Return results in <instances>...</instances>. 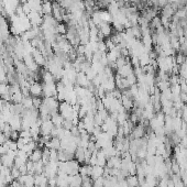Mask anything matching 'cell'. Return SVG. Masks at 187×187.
Wrapping results in <instances>:
<instances>
[{
	"instance_id": "1",
	"label": "cell",
	"mask_w": 187,
	"mask_h": 187,
	"mask_svg": "<svg viewBox=\"0 0 187 187\" xmlns=\"http://www.w3.org/2000/svg\"><path fill=\"white\" fill-rule=\"evenodd\" d=\"M58 112L62 115V117L64 119H69V120H73V116H74V107L72 106L69 102L67 101H62L59 102V108H58Z\"/></svg>"
},
{
	"instance_id": "2",
	"label": "cell",
	"mask_w": 187,
	"mask_h": 187,
	"mask_svg": "<svg viewBox=\"0 0 187 187\" xmlns=\"http://www.w3.org/2000/svg\"><path fill=\"white\" fill-rule=\"evenodd\" d=\"M42 87H43V96L44 97H56L57 96L56 83L42 84Z\"/></svg>"
},
{
	"instance_id": "3",
	"label": "cell",
	"mask_w": 187,
	"mask_h": 187,
	"mask_svg": "<svg viewBox=\"0 0 187 187\" xmlns=\"http://www.w3.org/2000/svg\"><path fill=\"white\" fill-rule=\"evenodd\" d=\"M29 92L31 97H41L43 96V87L40 82H34L29 87Z\"/></svg>"
},
{
	"instance_id": "4",
	"label": "cell",
	"mask_w": 187,
	"mask_h": 187,
	"mask_svg": "<svg viewBox=\"0 0 187 187\" xmlns=\"http://www.w3.org/2000/svg\"><path fill=\"white\" fill-rule=\"evenodd\" d=\"M8 123H9V126L11 127V129L20 131V130H21V128H22V118H21V116H19V115H12V116L10 117Z\"/></svg>"
},
{
	"instance_id": "5",
	"label": "cell",
	"mask_w": 187,
	"mask_h": 187,
	"mask_svg": "<svg viewBox=\"0 0 187 187\" xmlns=\"http://www.w3.org/2000/svg\"><path fill=\"white\" fill-rule=\"evenodd\" d=\"M98 29H99V32L102 33V35H104L105 38H110V36L112 35V33L115 32V29L114 26H112V24L108 23V22H102V23L98 26Z\"/></svg>"
},
{
	"instance_id": "6",
	"label": "cell",
	"mask_w": 187,
	"mask_h": 187,
	"mask_svg": "<svg viewBox=\"0 0 187 187\" xmlns=\"http://www.w3.org/2000/svg\"><path fill=\"white\" fill-rule=\"evenodd\" d=\"M54 124H53L52 120H45L42 121V124L40 127L41 135H51V132L54 129Z\"/></svg>"
},
{
	"instance_id": "7",
	"label": "cell",
	"mask_w": 187,
	"mask_h": 187,
	"mask_svg": "<svg viewBox=\"0 0 187 187\" xmlns=\"http://www.w3.org/2000/svg\"><path fill=\"white\" fill-rule=\"evenodd\" d=\"M117 74H119L123 78H127L131 74H134V68H133V66L131 65V63H128V64H126L124 66L117 69Z\"/></svg>"
},
{
	"instance_id": "8",
	"label": "cell",
	"mask_w": 187,
	"mask_h": 187,
	"mask_svg": "<svg viewBox=\"0 0 187 187\" xmlns=\"http://www.w3.org/2000/svg\"><path fill=\"white\" fill-rule=\"evenodd\" d=\"M89 84H90V81L87 78L86 74L83 73V72H78V73H77V76H76V84L75 85L87 88Z\"/></svg>"
},
{
	"instance_id": "9",
	"label": "cell",
	"mask_w": 187,
	"mask_h": 187,
	"mask_svg": "<svg viewBox=\"0 0 187 187\" xmlns=\"http://www.w3.org/2000/svg\"><path fill=\"white\" fill-rule=\"evenodd\" d=\"M32 56H33L34 61H35V63L39 65V66H42L44 67L45 64H46V58L44 57V55L42 54V52L39 50H36V49H34V51L32 52Z\"/></svg>"
},
{
	"instance_id": "10",
	"label": "cell",
	"mask_w": 187,
	"mask_h": 187,
	"mask_svg": "<svg viewBox=\"0 0 187 187\" xmlns=\"http://www.w3.org/2000/svg\"><path fill=\"white\" fill-rule=\"evenodd\" d=\"M175 10L173 9V7H172V5L171 3H167L166 6H164L163 8H162V12H161V17L162 18H166V19H172V17H173L174 14H175Z\"/></svg>"
},
{
	"instance_id": "11",
	"label": "cell",
	"mask_w": 187,
	"mask_h": 187,
	"mask_svg": "<svg viewBox=\"0 0 187 187\" xmlns=\"http://www.w3.org/2000/svg\"><path fill=\"white\" fill-rule=\"evenodd\" d=\"M121 162H122L121 157H112L107 160L106 166L109 168H121Z\"/></svg>"
},
{
	"instance_id": "12",
	"label": "cell",
	"mask_w": 187,
	"mask_h": 187,
	"mask_svg": "<svg viewBox=\"0 0 187 187\" xmlns=\"http://www.w3.org/2000/svg\"><path fill=\"white\" fill-rule=\"evenodd\" d=\"M121 105H122V107L124 109H126L127 111L130 112L131 110L133 109V107H134V100L131 99V98L127 97V96L122 95V97H121Z\"/></svg>"
},
{
	"instance_id": "13",
	"label": "cell",
	"mask_w": 187,
	"mask_h": 187,
	"mask_svg": "<svg viewBox=\"0 0 187 187\" xmlns=\"http://www.w3.org/2000/svg\"><path fill=\"white\" fill-rule=\"evenodd\" d=\"M42 14L43 16H50L53 12L52 1L51 0H42Z\"/></svg>"
},
{
	"instance_id": "14",
	"label": "cell",
	"mask_w": 187,
	"mask_h": 187,
	"mask_svg": "<svg viewBox=\"0 0 187 187\" xmlns=\"http://www.w3.org/2000/svg\"><path fill=\"white\" fill-rule=\"evenodd\" d=\"M83 184V177L81 174L69 176V187H82Z\"/></svg>"
},
{
	"instance_id": "15",
	"label": "cell",
	"mask_w": 187,
	"mask_h": 187,
	"mask_svg": "<svg viewBox=\"0 0 187 187\" xmlns=\"http://www.w3.org/2000/svg\"><path fill=\"white\" fill-rule=\"evenodd\" d=\"M104 171H105V168L102 167V166H99V165L91 166V173H90V177H91L94 180H95L96 178H98V177H101V176H104Z\"/></svg>"
},
{
	"instance_id": "16",
	"label": "cell",
	"mask_w": 187,
	"mask_h": 187,
	"mask_svg": "<svg viewBox=\"0 0 187 187\" xmlns=\"http://www.w3.org/2000/svg\"><path fill=\"white\" fill-rule=\"evenodd\" d=\"M45 147H49L50 150L53 149V150L59 151V150H61V140H59L58 138H52V139L45 144Z\"/></svg>"
},
{
	"instance_id": "17",
	"label": "cell",
	"mask_w": 187,
	"mask_h": 187,
	"mask_svg": "<svg viewBox=\"0 0 187 187\" xmlns=\"http://www.w3.org/2000/svg\"><path fill=\"white\" fill-rule=\"evenodd\" d=\"M1 162H2L3 166H7V167H9V168H12L14 166V159L11 157H9L8 154L1 155Z\"/></svg>"
},
{
	"instance_id": "18",
	"label": "cell",
	"mask_w": 187,
	"mask_h": 187,
	"mask_svg": "<svg viewBox=\"0 0 187 187\" xmlns=\"http://www.w3.org/2000/svg\"><path fill=\"white\" fill-rule=\"evenodd\" d=\"M29 160L32 162H39L42 160V149H40V147H38V149H35L33 152H32V154H31L30 157H29Z\"/></svg>"
},
{
	"instance_id": "19",
	"label": "cell",
	"mask_w": 187,
	"mask_h": 187,
	"mask_svg": "<svg viewBox=\"0 0 187 187\" xmlns=\"http://www.w3.org/2000/svg\"><path fill=\"white\" fill-rule=\"evenodd\" d=\"M51 120H52L53 124H54L55 127H62L63 121H64V118L62 117V115L59 114V112H56V114L51 116Z\"/></svg>"
},
{
	"instance_id": "20",
	"label": "cell",
	"mask_w": 187,
	"mask_h": 187,
	"mask_svg": "<svg viewBox=\"0 0 187 187\" xmlns=\"http://www.w3.org/2000/svg\"><path fill=\"white\" fill-rule=\"evenodd\" d=\"M106 164H107L106 155H105V153L102 152V150H98V152H97V165L105 167Z\"/></svg>"
},
{
	"instance_id": "21",
	"label": "cell",
	"mask_w": 187,
	"mask_h": 187,
	"mask_svg": "<svg viewBox=\"0 0 187 187\" xmlns=\"http://www.w3.org/2000/svg\"><path fill=\"white\" fill-rule=\"evenodd\" d=\"M91 173V165L89 164H81V168H79V174L83 176H90Z\"/></svg>"
},
{
	"instance_id": "22",
	"label": "cell",
	"mask_w": 187,
	"mask_h": 187,
	"mask_svg": "<svg viewBox=\"0 0 187 187\" xmlns=\"http://www.w3.org/2000/svg\"><path fill=\"white\" fill-rule=\"evenodd\" d=\"M126 182L128 187H139V180L137 175H129L126 178Z\"/></svg>"
},
{
	"instance_id": "23",
	"label": "cell",
	"mask_w": 187,
	"mask_h": 187,
	"mask_svg": "<svg viewBox=\"0 0 187 187\" xmlns=\"http://www.w3.org/2000/svg\"><path fill=\"white\" fill-rule=\"evenodd\" d=\"M55 30H56V33L57 34H65L67 33V24L64 23V22H58L55 26Z\"/></svg>"
},
{
	"instance_id": "24",
	"label": "cell",
	"mask_w": 187,
	"mask_h": 187,
	"mask_svg": "<svg viewBox=\"0 0 187 187\" xmlns=\"http://www.w3.org/2000/svg\"><path fill=\"white\" fill-rule=\"evenodd\" d=\"M42 162L44 163V165L50 162V149L46 147L42 149Z\"/></svg>"
},
{
	"instance_id": "25",
	"label": "cell",
	"mask_w": 187,
	"mask_h": 187,
	"mask_svg": "<svg viewBox=\"0 0 187 187\" xmlns=\"http://www.w3.org/2000/svg\"><path fill=\"white\" fill-rule=\"evenodd\" d=\"M44 172V163L42 162V160L39 162L34 163V175L35 174H42Z\"/></svg>"
},
{
	"instance_id": "26",
	"label": "cell",
	"mask_w": 187,
	"mask_h": 187,
	"mask_svg": "<svg viewBox=\"0 0 187 187\" xmlns=\"http://www.w3.org/2000/svg\"><path fill=\"white\" fill-rule=\"evenodd\" d=\"M21 104L23 105V107L26 109L33 108V100H32V97H31V96H28V97H23V100H22Z\"/></svg>"
},
{
	"instance_id": "27",
	"label": "cell",
	"mask_w": 187,
	"mask_h": 187,
	"mask_svg": "<svg viewBox=\"0 0 187 187\" xmlns=\"http://www.w3.org/2000/svg\"><path fill=\"white\" fill-rule=\"evenodd\" d=\"M92 186H94V180L90 176H83L82 187H92Z\"/></svg>"
},
{
	"instance_id": "28",
	"label": "cell",
	"mask_w": 187,
	"mask_h": 187,
	"mask_svg": "<svg viewBox=\"0 0 187 187\" xmlns=\"http://www.w3.org/2000/svg\"><path fill=\"white\" fill-rule=\"evenodd\" d=\"M174 58H175V63H176V64H177V65H182L183 63L186 61L187 56H186V55H184V54H182V53L178 52L177 55H176Z\"/></svg>"
},
{
	"instance_id": "29",
	"label": "cell",
	"mask_w": 187,
	"mask_h": 187,
	"mask_svg": "<svg viewBox=\"0 0 187 187\" xmlns=\"http://www.w3.org/2000/svg\"><path fill=\"white\" fill-rule=\"evenodd\" d=\"M75 126L73 122V120H69V119H64V121H63V124H62V127L65 129V130H72V128Z\"/></svg>"
},
{
	"instance_id": "30",
	"label": "cell",
	"mask_w": 187,
	"mask_h": 187,
	"mask_svg": "<svg viewBox=\"0 0 187 187\" xmlns=\"http://www.w3.org/2000/svg\"><path fill=\"white\" fill-rule=\"evenodd\" d=\"M86 76H87V78L88 79H89V81L90 82H91L92 81V79H94V78H95V77H96V76H97L98 75V73H97V72H96L95 71V69H94V68H92V66L91 67H90V68L89 69H88V71L87 72H86Z\"/></svg>"
},
{
	"instance_id": "31",
	"label": "cell",
	"mask_w": 187,
	"mask_h": 187,
	"mask_svg": "<svg viewBox=\"0 0 187 187\" xmlns=\"http://www.w3.org/2000/svg\"><path fill=\"white\" fill-rule=\"evenodd\" d=\"M20 175H21V173H20L19 168L13 166V167L11 168V176L13 177V180H18V178L20 177Z\"/></svg>"
},
{
	"instance_id": "32",
	"label": "cell",
	"mask_w": 187,
	"mask_h": 187,
	"mask_svg": "<svg viewBox=\"0 0 187 187\" xmlns=\"http://www.w3.org/2000/svg\"><path fill=\"white\" fill-rule=\"evenodd\" d=\"M26 162L24 161L23 159H21V157H17L16 159H14V166L17 168H19V167H21L22 165H24Z\"/></svg>"
},
{
	"instance_id": "33",
	"label": "cell",
	"mask_w": 187,
	"mask_h": 187,
	"mask_svg": "<svg viewBox=\"0 0 187 187\" xmlns=\"http://www.w3.org/2000/svg\"><path fill=\"white\" fill-rule=\"evenodd\" d=\"M42 99L41 97H32V100H33V107L36 109L40 108V106L42 105Z\"/></svg>"
},
{
	"instance_id": "34",
	"label": "cell",
	"mask_w": 187,
	"mask_h": 187,
	"mask_svg": "<svg viewBox=\"0 0 187 187\" xmlns=\"http://www.w3.org/2000/svg\"><path fill=\"white\" fill-rule=\"evenodd\" d=\"M19 138H20V131H18V130H13V129H12L11 133H10L9 139L13 140V141H17V140L19 139Z\"/></svg>"
},
{
	"instance_id": "35",
	"label": "cell",
	"mask_w": 187,
	"mask_h": 187,
	"mask_svg": "<svg viewBox=\"0 0 187 187\" xmlns=\"http://www.w3.org/2000/svg\"><path fill=\"white\" fill-rule=\"evenodd\" d=\"M104 183H105V177L101 176V177H98L94 180V186L97 187H104Z\"/></svg>"
},
{
	"instance_id": "36",
	"label": "cell",
	"mask_w": 187,
	"mask_h": 187,
	"mask_svg": "<svg viewBox=\"0 0 187 187\" xmlns=\"http://www.w3.org/2000/svg\"><path fill=\"white\" fill-rule=\"evenodd\" d=\"M20 137L26 138V139H32V134H31L30 130H21L20 131Z\"/></svg>"
},
{
	"instance_id": "37",
	"label": "cell",
	"mask_w": 187,
	"mask_h": 187,
	"mask_svg": "<svg viewBox=\"0 0 187 187\" xmlns=\"http://www.w3.org/2000/svg\"><path fill=\"white\" fill-rule=\"evenodd\" d=\"M7 140H8V138L6 137L5 133H3L2 131H0V144H1V145L5 144L6 141H7Z\"/></svg>"
},
{
	"instance_id": "38",
	"label": "cell",
	"mask_w": 187,
	"mask_h": 187,
	"mask_svg": "<svg viewBox=\"0 0 187 187\" xmlns=\"http://www.w3.org/2000/svg\"><path fill=\"white\" fill-rule=\"evenodd\" d=\"M19 171H20V173H21V175H26V174H28V168H26V164L22 165L21 167H19Z\"/></svg>"
},
{
	"instance_id": "39",
	"label": "cell",
	"mask_w": 187,
	"mask_h": 187,
	"mask_svg": "<svg viewBox=\"0 0 187 187\" xmlns=\"http://www.w3.org/2000/svg\"><path fill=\"white\" fill-rule=\"evenodd\" d=\"M174 186L175 187H185V184L183 183V180H178V182H176L175 184H174Z\"/></svg>"
},
{
	"instance_id": "40",
	"label": "cell",
	"mask_w": 187,
	"mask_h": 187,
	"mask_svg": "<svg viewBox=\"0 0 187 187\" xmlns=\"http://www.w3.org/2000/svg\"><path fill=\"white\" fill-rule=\"evenodd\" d=\"M184 38L187 39V26L184 28Z\"/></svg>"
},
{
	"instance_id": "41",
	"label": "cell",
	"mask_w": 187,
	"mask_h": 187,
	"mask_svg": "<svg viewBox=\"0 0 187 187\" xmlns=\"http://www.w3.org/2000/svg\"><path fill=\"white\" fill-rule=\"evenodd\" d=\"M0 165H2V162H1V155H0Z\"/></svg>"
},
{
	"instance_id": "42",
	"label": "cell",
	"mask_w": 187,
	"mask_h": 187,
	"mask_svg": "<svg viewBox=\"0 0 187 187\" xmlns=\"http://www.w3.org/2000/svg\"><path fill=\"white\" fill-rule=\"evenodd\" d=\"M184 9H185V11L187 12V5H186V6H185V7H184Z\"/></svg>"
},
{
	"instance_id": "43",
	"label": "cell",
	"mask_w": 187,
	"mask_h": 187,
	"mask_svg": "<svg viewBox=\"0 0 187 187\" xmlns=\"http://www.w3.org/2000/svg\"><path fill=\"white\" fill-rule=\"evenodd\" d=\"M92 187H97V186H92Z\"/></svg>"
},
{
	"instance_id": "44",
	"label": "cell",
	"mask_w": 187,
	"mask_h": 187,
	"mask_svg": "<svg viewBox=\"0 0 187 187\" xmlns=\"http://www.w3.org/2000/svg\"><path fill=\"white\" fill-rule=\"evenodd\" d=\"M82 1H85V0H82Z\"/></svg>"
}]
</instances>
